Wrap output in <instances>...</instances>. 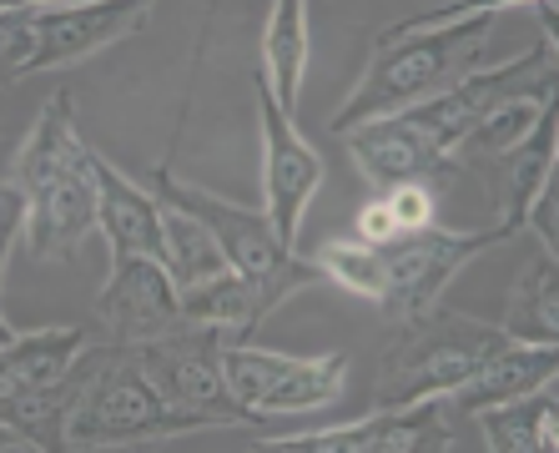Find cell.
Instances as JSON below:
<instances>
[{
  "mask_svg": "<svg viewBox=\"0 0 559 453\" xmlns=\"http://www.w3.org/2000/svg\"><path fill=\"white\" fill-rule=\"evenodd\" d=\"M11 181L26 196V252L36 262L76 258L96 233V152L81 142L71 96L56 91L11 156Z\"/></svg>",
  "mask_w": 559,
  "mask_h": 453,
  "instance_id": "cell-1",
  "label": "cell"
},
{
  "mask_svg": "<svg viewBox=\"0 0 559 453\" xmlns=\"http://www.w3.org/2000/svg\"><path fill=\"white\" fill-rule=\"evenodd\" d=\"M499 15H464V21H449V26L433 31H408V36H373V56H368L358 86L348 91V102L338 106L333 131H353L364 121L393 117V111H408V106L439 96L443 86H454L459 76H468L474 65L484 61V46L495 36Z\"/></svg>",
  "mask_w": 559,
  "mask_h": 453,
  "instance_id": "cell-2",
  "label": "cell"
},
{
  "mask_svg": "<svg viewBox=\"0 0 559 453\" xmlns=\"http://www.w3.org/2000/svg\"><path fill=\"white\" fill-rule=\"evenodd\" d=\"M197 428L217 424L162 398L156 383L142 373L136 348L102 343L92 353V368H86L76 403H71V418H66V449H121V443L182 439Z\"/></svg>",
  "mask_w": 559,
  "mask_h": 453,
  "instance_id": "cell-3",
  "label": "cell"
},
{
  "mask_svg": "<svg viewBox=\"0 0 559 453\" xmlns=\"http://www.w3.org/2000/svg\"><path fill=\"white\" fill-rule=\"evenodd\" d=\"M146 181H152L156 202H171V207L192 212V217L217 237L227 267L242 272V277L252 283V293H258L262 318H267L273 308H283L293 293H302V287H312L318 277H323L318 262L298 258V247H287L283 237H277V227L267 222L262 207H242V202H227V196H217V192H202V187H192V181L171 177L167 167H152Z\"/></svg>",
  "mask_w": 559,
  "mask_h": 453,
  "instance_id": "cell-4",
  "label": "cell"
},
{
  "mask_svg": "<svg viewBox=\"0 0 559 453\" xmlns=\"http://www.w3.org/2000/svg\"><path fill=\"white\" fill-rule=\"evenodd\" d=\"M504 343V327H489L468 312H449L433 302L418 318H404L399 343L383 353L373 378V408H408L418 398H449Z\"/></svg>",
  "mask_w": 559,
  "mask_h": 453,
  "instance_id": "cell-5",
  "label": "cell"
},
{
  "mask_svg": "<svg viewBox=\"0 0 559 453\" xmlns=\"http://www.w3.org/2000/svg\"><path fill=\"white\" fill-rule=\"evenodd\" d=\"M509 227H474V233H454V227H418V233H404L393 242L378 247L383 258V298L378 308L389 318H418L424 308L443 298V287L454 283L459 272L468 267L474 258H484L489 247H504L509 242Z\"/></svg>",
  "mask_w": 559,
  "mask_h": 453,
  "instance_id": "cell-6",
  "label": "cell"
},
{
  "mask_svg": "<svg viewBox=\"0 0 559 453\" xmlns=\"http://www.w3.org/2000/svg\"><path fill=\"white\" fill-rule=\"evenodd\" d=\"M222 327L212 323H177L162 337H146L136 343V362L142 373L156 383L162 398H171L177 408H192V414L212 418L217 428H248L258 418L242 408V403L227 393V378H222Z\"/></svg>",
  "mask_w": 559,
  "mask_h": 453,
  "instance_id": "cell-7",
  "label": "cell"
},
{
  "mask_svg": "<svg viewBox=\"0 0 559 453\" xmlns=\"http://www.w3.org/2000/svg\"><path fill=\"white\" fill-rule=\"evenodd\" d=\"M555 51H559V40H555V36H545L539 46H534V51L514 56V61L474 65L468 76H459L454 86H443L439 96H429V102L408 106L404 117L414 121L418 131H429L439 152L454 156V146L464 142L468 131L479 127V121L489 117V111H495L499 102L520 96V91H549V86H559Z\"/></svg>",
  "mask_w": 559,
  "mask_h": 453,
  "instance_id": "cell-8",
  "label": "cell"
},
{
  "mask_svg": "<svg viewBox=\"0 0 559 453\" xmlns=\"http://www.w3.org/2000/svg\"><path fill=\"white\" fill-rule=\"evenodd\" d=\"M252 96H258V127H262V212L277 227L287 247H298L302 217H308L312 196L323 187V156L308 146L293 117L277 106L273 86L262 71H252Z\"/></svg>",
  "mask_w": 559,
  "mask_h": 453,
  "instance_id": "cell-9",
  "label": "cell"
},
{
  "mask_svg": "<svg viewBox=\"0 0 559 453\" xmlns=\"http://www.w3.org/2000/svg\"><path fill=\"white\" fill-rule=\"evenodd\" d=\"M454 408L449 398H418L408 408H373L358 424L318 428V433H287L262 439V453H424L454 449Z\"/></svg>",
  "mask_w": 559,
  "mask_h": 453,
  "instance_id": "cell-10",
  "label": "cell"
},
{
  "mask_svg": "<svg viewBox=\"0 0 559 453\" xmlns=\"http://www.w3.org/2000/svg\"><path fill=\"white\" fill-rule=\"evenodd\" d=\"M343 142H348L353 162H358V177H364L373 192H389L399 181H424V187H433V192L443 196L454 187L459 171H464L454 156L439 152L429 131H418L404 111L343 131Z\"/></svg>",
  "mask_w": 559,
  "mask_h": 453,
  "instance_id": "cell-11",
  "label": "cell"
},
{
  "mask_svg": "<svg viewBox=\"0 0 559 453\" xmlns=\"http://www.w3.org/2000/svg\"><path fill=\"white\" fill-rule=\"evenodd\" d=\"M156 0H61V5H40V31L36 51H31V71H61L86 56L117 46V40L136 36L152 21Z\"/></svg>",
  "mask_w": 559,
  "mask_h": 453,
  "instance_id": "cell-12",
  "label": "cell"
},
{
  "mask_svg": "<svg viewBox=\"0 0 559 453\" xmlns=\"http://www.w3.org/2000/svg\"><path fill=\"white\" fill-rule=\"evenodd\" d=\"M96 323L106 327L111 343L136 348L146 337H162L167 327L182 323V293L171 283L162 258H117L111 283L96 298Z\"/></svg>",
  "mask_w": 559,
  "mask_h": 453,
  "instance_id": "cell-13",
  "label": "cell"
},
{
  "mask_svg": "<svg viewBox=\"0 0 559 453\" xmlns=\"http://www.w3.org/2000/svg\"><path fill=\"white\" fill-rule=\"evenodd\" d=\"M96 233L117 258H162V202L117 162L96 156Z\"/></svg>",
  "mask_w": 559,
  "mask_h": 453,
  "instance_id": "cell-14",
  "label": "cell"
},
{
  "mask_svg": "<svg viewBox=\"0 0 559 453\" xmlns=\"http://www.w3.org/2000/svg\"><path fill=\"white\" fill-rule=\"evenodd\" d=\"M555 373H559V343H504L479 373L449 393V408L459 418H474L489 403H509L534 389H549Z\"/></svg>",
  "mask_w": 559,
  "mask_h": 453,
  "instance_id": "cell-15",
  "label": "cell"
},
{
  "mask_svg": "<svg viewBox=\"0 0 559 453\" xmlns=\"http://www.w3.org/2000/svg\"><path fill=\"white\" fill-rule=\"evenodd\" d=\"M86 348H92V333H86V327L15 333L11 343H0V398L56 389L61 378H71V368L81 362Z\"/></svg>",
  "mask_w": 559,
  "mask_h": 453,
  "instance_id": "cell-16",
  "label": "cell"
},
{
  "mask_svg": "<svg viewBox=\"0 0 559 453\" xmlns=\"http://www.w3.org/2000/svg\"><path fill=\"white\" fill-rule=\"evenodd\" d=\"M555 181V102L539 111V121L530 127L520 146H509L499 156V187H504V212H499V227L520 237L524 233V212L539 192Z\"/></svg>",
  "mask_w": 559,
  "mask_h": 453,
  "instance_id": "cell-17",
  "label": "cell"
},
{
  "mask_svg": "<svg viewBox=\"0 0 559 453\" xmlns=\"http://www.w3.org/2000/svg\"><path fill=\"white\" fill-rule=\"evenodd\" d=\"M479 433L489 453H555L559 449V414H555V383L534 389L524 398L489 403L479 408Z\"/></svg>",
  "mask_w": 559,
  "mask_h": 453,
  "instance_id": "cell-18",
  "label": "cell"
},
{
  "mask_svg": "<svg viewBox=\"0 0 559 453\" xmlns=\"http://www.w3.org/2000/svg\"><path fill=\"white\" fill-rule=\"evenodd\" d=\"M308 0H273L267 31H262V76L273 86L277 106L298 117L302 71H308Z\"/></svg>",
  "mask_w": 559,
  "mask_h": 453,
  "instance_id": "cell-19",
  "label": "cell"
},
{
  "mask_svg": "<svg viewBox=\"0 0 559 453\" xmlns=\"http://www.w3.org/2000/svg\"><path fill=\"white\" fill-rule=\"evenodd\" d=\"M499 327L509 343H559V267L549 247H539V258L520 267Z\"/></svg>",
  "mask_w": 559,
  "mask_h": 453,
  "instance_id": "cell-20",
  "label": "cell"
},
{
  "mask_svg": "<svg viewBox=\"0 0 559 453\" xmlns=\"http://www.w3.org/2000/svg\"><path fill=\"white\" fill-rule=\"evenodd\" d=\"M348 389V358L343 353H323V358H293L287 373L273 383V393L258 403V418H283V414H318L333 408Z\"/></svg>",
  "mask_w": 559,
  "mask_h": 453,
  "instance_id": "cell-21",
  "label": "cell"
},
{
  "mask_svg": "<svg viewBox=\"0 0 559 453\" xmlns=\"http://www.w3.org/2000/svg\"><path fill=\"white\" fill-rule=\"evenodd\" d=\"M182 323H212L227 337H252V327L262 323L258 293L242 272H217L207 283L182 287Z\"/></svg>",
  "mask_w": 559,
  "mask_h": 453,
  "instance_id": "cell-22",
  "label": "cell"
},
{
  "mask_svg": "<svg viewBox=\"0 0 559 453\" xmlns=\"http://www.w3.org/2000/svg\"><path fill=\"white\" fill-rule=\"evenodd\" d=\"M162 262H167L177 293L207 283V277H217V272H227V258H222L217 237H212L192 212L171 207V202H162Z\"/></svg>",
  "mask_w": 559,
  "mask_h": 453,
  "instance_id": "cell-23",
  "label": "cell"
},
{
  "mask_svg": "<svg viewBox=\"0 0 559 453\" xmlns=\"http://www.w3.org/2000/svg\"><path fill=\"white\" fill-rule=\"evenodd\" d=\"M555 91H520V96H509V102H499L489 117L479 121V127L468 131L464 142L454 146V162L459 167H468V162H495V156H504L509 146H520L524 136H530V127L539 121V111H545L549 102H555Z\"/></svg>",
  "mask_w": 559,
  "mask_h": 453,
  "instance_id": "cell-24",
  "label": "cell"
},
{
  "mask_svg": "<svg viewBox=\"0 0 559 453\" xmlns=\"http://www.w3.org/2000/svg\"><path fill=\"white\" fill-rule=\"evenodd\" d=\"M312 262H318V272L328 283H338L353 298H368V302L383 298V258L364 237H333V242H323L312 252Z\"/></svg>",
  "mask_w": 559,
  "mask_h": 453,
  "instance_id": "cell-25",
  "label": "cell"
},
{
  "mask_svg": "<svg viewBox=\"0 0 559 453\" xmlns=\"http://www.w3.org/2000/svg\"><path fill=\"white\" fill-rule=\"evenodd\" d=\"M36 31H40V5H26V11H0V86L26 81L31 51H36Z\"/></svg>",
  "mask_w": 559,
  "mask_h": 453,
  "instance_id": "cell-26",
  "label": "cell"
},
{
  "mask_svg": "<svg viewBox=\"0 0 559 453\" xmlns=\"http://www.w3.org/2000/svg\"><path fill=\"white\" fill-rule=\"evenodd\" d=\"M504 5H539V0H449L439 11H424V15H408L399 26L378 31V40L389 36H408V31H433V26H449V21H464V15H499Z\"/></svg>",
  "mask_w": 559,
  "mask_h": 453,
  "instance_id": "cell-27",
  "label": "cell"
},
{
  "mask_svg": "<svg viewBox=\"0 0 559 453\" xmlns=\"http://www.w3.org/2000/svg\"><path fill=\"white\" fill-rule=\"evenodd\" d=\"M383 196H389L393 217H399V233H418V227H433V222H439V192L424 187V181H399V187H389Z\"/></svg>",
  "mask_w": 559,
  "mask_h": 453,
  "instance_id": "cell-28",
  "label": "cell"
},
{
  "mask_svg": "<svg viewBox=\"0 0 559 453\" xmlns=\"http://www.w3.org/2000/svg\"><path fill=\"white\" fill-rule=\"evenodd\" d=\"M21 227H26V196L15 181H0V287H5V262H11Z\"/></svg>",
  "mask_w": 559,
  "mask_h": 453,
  "instance_id": "cell-29",
  "label": "cell"
},
{
  "mask_svg": "<svg viewBox=\"0 0 559 453\" xmlns=\"http://www.w3.org/2000/svg\"><path fill=\"white\" fill-rule=\"evenodd\" d=\"M358 237H364L368 247H383V242H393V237H404V233H399V217H393V207H389V196H383V192H373L364 202V212H358Z\"/></svg>",
  "mask_w": 559,
  "mask_h": 453,
  "instance_id": "cell-30",
  "label": "cell"
},
{
  "mask_svg": "<svg viewBox=\"0 0 559 453\" xmlns=\"http://www.w3.org/2000/svg\"><path fill=\"white\" fill-rule=\"evenodd\" d=\"M15 449H31V443L21 439L15 428H5V424H0V453H15Z\"/></svg>",
  "mask_w": 559,
  "mask_h": 453,
  "instance_id": "cell-31",
  "label": "cell"
},
{
  "mask_svg": "<svg viewBox=\"0 0 559 453\" xmlns=\"http://www.w3.org/2000/svg\"><path fill=\"white\" fill-rule=\"evenodd\" d=\"M11 337H15V327L5 323V312H0V343H11Z\"/></svg>",
  "mask_w": 559,
  "mask_h": 453,
  "instance_id": "cell-32",
  "label": "cell"
},
{
  "mask_svg": "<svg viewBox=\"0 0 559 453\" xmlns=\"http://www.w3.org/2000/svg\"><path fill=\"white\" fill-rule=\"evenodd\" d=\"M46 5H61V0H46Z\"/></svg>",
  "mask_w": 559,
  "mask_h": 453,
  "instance_id": "cell-33",
  "label": "cell"
}]
</instances>
